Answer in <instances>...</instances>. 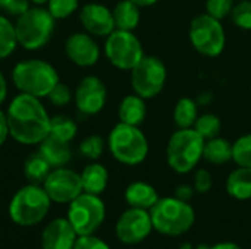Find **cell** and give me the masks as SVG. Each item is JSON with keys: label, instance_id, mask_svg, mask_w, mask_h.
Returning a JSON list of instances; mask_svg holds the SVG:
<instances>
[{"label": "cell", "instance_id": "26", "mask_svg": "<svg viewBox=\"0 0 251 249\" xmlns=\"http://www.w3.org/2000/svg\"><path fill=\"white\" fill-rule=\"evenodd\" d=\"M50 172H51V166L40 153L31 154L24 163V175L29 183L34 185L44 183Z\"/></svg>", "mask_w": 251, "mask_h": 249}, {"label": "cell", "instance_id": "4", "mask_svg": "<svg viewBox=\"0 0 251 249\" xmlns=\"http://www.w3.org/2000/svg\"><path fill=\"white\" fill-rule=\"evenodd\" d=\"M204 139L196 132L194 128L175 131L166 145V161L169 167L179 173L187 175L193 172L203 158Z\"/></svg>", "mask_w": 251, "mask_h": 249}, {"label": "cell", "instance_id": "2", "mask_svg": "<svg viewBox=\"0 0 251 249\" xmlns=\"http://www.w3.org/2000/svg\"><path fill=\"white\" fill-rule=\"evenodd\" d=\"M149 211L153 229L166 236H181L187 233L196 222V213L190 203L176 197L159 198Z\"/></svg>", "mask_w": 251, "mask_h": 249}, {"label": "cell", "instance_id": "46", "mask_svg": "<svg viewBox=\"0 0 251 249\" xmlns=\"http://www.w3.org/2000/svg\"><path fill=\"white\" fill-rule=\"evenodd\" d=\"M31 1H32L34 4H37V6H43V4H46L49 0H31Z\"/></svg>", "mask_w": 251, "mask_h": 249}, {"label": "cell", "instance_id": "23", "mask_svg": "<svg viewBox=\"0 0 251 249\" xmlns=\"http://www.w3.org/2000/svg\"><path fill=\"white\" fill-rule=\"evenodd\" d=\"M140 9H141L140 6H137L135 3H132L129 0H121V1H118L116 6L112 10L116 29L134 31L138 26L140 19H141Z\"/></svg>", "mask_w": 251, "mask_h": 249}, {"label": "cell", "instance_id": "41", "mask_svg": "<svg viewBox=\"0 0 251 249\" xmlns=\"http://www.w3.org/2000/svg\"><path fill=\"white\" fill-rule=\"evenodd\" d=\"M6 95H7V82H6L4 75L0 72V106L6 100Z\"/></svg>", "mask_w": 251, "mask_h": 249}, {"label": "cell", "instance_id": "22", "mask_svg": "<svg viewBox=\"0 0 251 249\" xmlns=\"http://www.w3.org/2000/svg\"><path fill=\"white\" fill-rule=\"evenodd\" d=\"M226 192L238 201L251 200V169L238 166L232 170L226 179Z\"/></svg>", "mask_w": 251, "mask_h": 249}, {"label": "cell", "instance_id": "44", "mask_svg": "<svg viewBox=\"0 0 251 249\" xmlns=\"http://www.w3.org/2000/svg\"><path fill=\"white\" fill-rule=\"evenodd\" d=\"M129 1L135 3V4H137V6H140V7H149V6L156 4L159 0H129Z\"/></svg>", "mask_w": 251, "mask_h": 249}, {"label": "cell", "instance_id": "31", "mask_svg": "<svg viewBox=\"0 0 251 249\" xmlns=\"http://www.w3.org/2000/svg\"><path fill=\"white\" fill-rule=\"evenodd\" d=\"M229 18L238 28L251 31V0H240L235 3Z\"/></svg>", "mask_w": 251, "mask_h": 249}, {"label": "cell", "instance_id": "1", "mask_svg": "<svg viewBox=\"0 0 251 249\" xmlns=\"http://www.w3.org/2000/svg\"><path fill=\"white\" fill-rule=\"evenodd\" d=\"M9 135L22 145H38L50 134V117L40 98L21 92L6 110Z\"/></svg>", "mask_w": 251, "mask_h": 249}, {"label": "cell", "instance_id": "35", "mask_svg": "<svg viewBox=\"0 0 251 249\" xmlns=\"http://www.w3.org/2000/svg\"><path fill=\"white\" fill-rule=\"evenodd\" d=\"M49 100L51 104L54 106H66L71 100H72V92H71V88L62 82H57L51 91L49 92Z\"/></svg>", "mask_w": 251, "mask_h": 249}, {"label": "cell", "instance_id": "28", "mask_svg": "<svg viewBox=\"0 0 251 249\" xmlns=\"http://www.w3.org/2000/svg\"><path fill=\"white\" fill-rule=\"evenodd\" d=\"M18 45V38L15 32V23H12L7 16L0 13V59L9 57Z\"/></svg>", "mask_w": 251, "mask_h": 249}, {"label": "cell", "instance_id": "5", "mask_svg": "<svg viewBox=\"0 0 251 249\" xmlns=\"http://www.w3.org/2000/svg\"><path fill=\"white\" fill-rule=\"evenodd\" d=\"M107 147L113 158L125 166L141 164L149 156V141L140 126L122 122L110 131Z\"/></svg>", "mask_w": 251, "mask_h": 249}, {"label": "cell", "instance_id": "13", "mask_svg": "<svg viewBox=\"0 0 251 249\" xmlns=\"http://www.w3.org/2000/svg\"><path fill=\"white\" fill-rule=\"evenodd\" d=\"M43 188L50 200L59 204L71 203L84 192L81 175L66 167H57L51 170L44 181Z\"/></svg>", "mask_w": 251, "mask_h": 249}, {"label": "cell", "instance_id": "24", "mask_svg": "<svg viewBox=\"0 0 251 249\" xmlns=\"http://www.w3.org/2000/svg\"><path fill=\"white\" fill-rule=\"evenodd\" d=\"M203 158L215 166L226 164L232 160V144L221 136L207 139L204 141Z\"/></svg>", "mask_w": 251, "mask_h": 249}, {"label": "cell", "instance_id": "37", "mask_svg": "<svg viewBox=\"0 0 251 249\" xmlns=\"http://www.w3.org/2000/svg\"><path fill=\"white\" fill-rule=\"evenodd\" d=\"M212 185H213V181H212V175L209 173V170L206 169H199L196 173H194V189L196 192L199 194H206L212 189Z\"/></svg>", "mask_w": 251, "mask_h": 249}, {"label": "cell", "instance_id": "38", "mask_svg": "<svg viewBox=\"0 0 251 249\" xmlns=\"http://www.w3.org/2000/svg\"><path fill=\"white\" fill-rule=\"evenodd\" d=\"M74 249H110V247L94 235L78 236Z\"/></svg>", "mask_w": 251, "mask_h": 249}, {"label": "cell", "instance_id": "19", "mask_svg": "<svg viewBox=\"0 0 251 249\" xmlns=\"http://www.w3.org/2000/svg\"><path fill=\"white\" fill-rule=\"evenodd\" d=\"M159 194L147 182H132L128 185L125 189V201L128 203L129 207L134 208H143V210H150L157 201H159Z\"/></svg>", "mask_w": 251, "mask_h": 249}, {"label": "cell", "instance_id": "10", "mask_svg": "<svg viewBox=\"0 0 251 249\" xmlns=\"http://www.w3.org/2000/svg\"><path fill=\"white\" fill-rule=\"evenodd\" d=\"M104 54L115 68L129 72L146 56L143 44L134 31L124 29H115L106 37Z\"/></svg>", "mask_w": 251, "mask_h": 249}, {"label": "cell", "instance_id": "3", "mask_svg": "<svg viewBox=\"0 0 251 249\" xmlns=\"http://www.w3.org/2000/svg\"><path fill=\"white\" fill-rule=\"evenodd\" d=\"M12 81L21 92L43 98L47 97L51 88L59 82V75L49 62L29 59L15 65Z\"/></svg>", "mask_w": 251, "mask_h": 249}, {"label": "cell", "instance_id": "42", "mask_svg": "<svg viewBox=\"0 0 251 249\" xmlns=\"http://www.w3.org/2000/svg\"><path fill=\"white\" fill-rule=\"evenodd\" d=\"M212 100H213V95L210 92H201L200 97H199V100H196V101H197L199 106H203V104L207 106Z\"/></svg>", "mask_w": 251, "mask_h": 249}, {"label": "cell", "instance_id": "21", "mask_svg": "<svg viewBox=\"0 0 251 249\" xmlns=\"http://www.w3.org/2000/svg\"><path fill=\"white\" fill-rule=\"evenodd\" d=\"M81 182L84 192L100 195L109 182V173L107 169L100 163H91L85 166V169L81 173Z\"/></svg>", "mask_w": 251, "mask_h": 249}, {"label": "cell", "instance_id": "39", "mask_svg": "<svg viewBox=\"0 0 251 249\" xmlns=\"http://www.w3.org/2000/svg\"><path fill=\"white\" fill-rule=\"evenodd\" d=\"M194 192H196L194 186H191V185H179L175 189V197L179 198V200H182V201H187L188 203L194 197Z\"/></svg>", "mask_w": 251, "mask_h": 249}, {"label": "cell", "instance_id": "32", "mask_svg": "<svg viewBox=\"0 0 251 249\" xmlns=\"http://www.w3.org/2000/svg\"><path fill=\"white\" fill-rule=\"evenodd\" d=\"M104 150V141L99 135L87 136L79 145V154L88 160H97L101 157Z\"/></svg>", "mask_w": 251, "mask_h": 249}, {"label": "cell", "instance_id": "34", "mask_svg": "<svg viewBox=\"0 0 251 249\" xmlns=\"http://www.w3.org/2000/svg\"><path fill=\"white\" fill-rule=\"evenodd\" d=\"M235 6V0H206V13L210 16L224 21L231 16V12Z\"/></svg>", "mask_w": 251, "mask_h": 249}, {"label": "cell", "instance_id": "30", "mask_svg": "<svg viewBox=\"0 0 251 249\" xmlns=\"http://www.w3.org/2000/svg\"><path fill=\"white\" fill-rule=\"evenodd\" d=\"M232 160L240 167L251 169V134L240 136L232 144Z\"/></svg>", "mask_w": 251, "mask_h": 249}, {"label": "cell", "instance_id": "12", "mask_svg": "<svg viewBox=\"0 0 251 249\" xmlns=\"http://www.w3.org/2000/svg\"><path fill=\"white\" fill-rule=\"evenodd\" d=\"M153 230L151 216L149 210L131 207L116 222V238L125 245L141 244Z\"/></svg>", "mask_w": 251, "mask_h": 249}, {"label": "cell", "instance_id": "9", "mask_svg": "<svg viewBox=\"0 0 251 249\" xmlns=\"http://www.w3.org/2000/svg\"><path fill=\"white\" fill-rule=\"evenodd\" d=\"M104 217L106 207L99 195L82 192L69 203L68 220L78 236L94 235V232L103 225Z\"/></svg>", "mask_w": 251, "mask_h": 249}, {"label": "cell", "instance_id": "14", "mask_svg": "<svg viewBox=\"0 0 251 249\" xmlns=\"http://www.w3.org/2000/svg\"><path fill=\"white\" fill-rule=\"evenodd\" d=\"M74 98L76 109L82 114L93 116L103 110L107 100V90L99 76L90 75L81 79L75 90Z\"/></svg>", "mask_w": 251, "mask_h": 249}, {"label": "cell", "instance_id": "16", "mask_svg": "<svg viewBox=\"0 0 251 249\" xmlns=\"http://www.w3.org/2000/svg\"><path fill=\"white\" fill-rule=\"evenodd\" d=\"M79 19L84 29L93 37H107L116 29L112 10L100 3H87L82 6Z\"/></svg>", "mask_w": 251, "mask_h": 249}, {"label": "cell", "instance_id": "40", "mask_svg": "<svg viewBox=\"0 0 251 249\" xmlns=\"http://www.w3.org/2000/svg\"><path fill=\"white\" fill-rule=\"evenodd\" d=\"M9 136V125H7V117L6 113L0 110V147L6 142Z\"/></svg>", "mask_w": 251, "mask_h": 249}, {"label": "cell", "instance_id": "33", "mask_svg": "<svg viewBox=\"0 0 251 249\" xmlns=\"http://www.w3.org/2000/svg\"><path fill=\"white\" fill-rule=\"evenodd\" d=\"M79 6V0H49L47 10L54 19L69 18Z\"/></svg>", "mask_w": 251, "mask_h": 249}, {"label": "cell", "instance_id": "43", "mask_svg": "<svg viewBox=\"0 0 251 249\" xmlns=\"http://www.w3.org/2000/svg\"><path fill=\"white\" fill-rule=\"evenodd\" d=\"M210 249H243L240 245L234 244V242H221V244H216L213 245Z\"/></svg>", "mask_w": 251, "mask_h": 249}, {"label": "cell", "instance_id": "17", "mask_svg": "<svg viewBox=\"0 0 251 249\" xmlns=\"http://www.w3.org/2000/svg\"><path fill=\"white\" fill-rule=\"evenodd\" d=\"M78 235L68 219L50 222L41 233L43 249H74Z\"/></svg>", "mask_w": 251, "mask_h": 249}, {"label": "cell", "instance_id": "6", "mask_svg": "<svg viewBox=\"0 0 251 249\" xmlns=\"http://www.w3.org/2000/svg\"><path fill=\"white\" fill-rule=\"evenodd\" d=\"M56 19L43 6H34L26 9L22 15L16 18L15 32L18 38V45L25 50H38L44 47L53 32Z\"/></svg>", "mask_w": 251, "mask_h": 249}, {"label": "cell", "instance_id": "15", "mask_svg": "<svg viewBox=\"0 0 251 249\" xmlns=\"http://www.w3.org/2000/svg\"><path fill=\"white\" fill-rule=\"evenodd\" d=\"M68 59L81 68L94 66L100 59V47L88 32H75L65 43Z\"/></svg>", "mask_w": 251, "mask_h": 249}, {"label": "cell", "instance_id": "36", "mask_svg": "<svg viewBox=\"0 0 251 249\" xmlns=\"http://www.w3.org/2000/svg\"><path fill=\"white\" fill-rule=\"evenodd\" d=\"M31 0H0V10L9 16H19L29 9Z\"/></svg>", "mask_w": 251, "mask_h": 249}, {"label": "cell", "instance_id": "47", "mask_svg": "<svg viewBox=\"0 0 251 249\" xmlns=\"http://www.w3.org/2000/svg\"><path fill=\"white\" fill-rule=\"evenodd\" d=\"M212 247H209V245H204V244H200V245H197L196 249H210Z\"/></svg>", "mask_w": 251, "mask_h": 249}, {"label": "cell", "instance_id": "20", "mask_svg": "<svg viewBox=\"0 0 251 249\" xmlns=\"http://www.w3.org/2000/svg\"><path fill=\"white\" fill-rule=\"evenodd\" d=\"M38 153L49 161V164L54 169L57 167H65L71 158H72V151L69 148V142L59 141L53 136H47L44 141L40 144Z\"/></svg>", "mask_w": 251, "mask_h": 249}, {"label": "cell", "instance_id": "29", "mask_svg": "<svg viewBox=\"0 0 251 249\" xmlns=\"http://www.w3.org/2000/svg\"><path fill=\"white\" fill-rule=\"evenodd\" d=\"M196 132L204 139H212V138H216L219 136L221 134V129H222V123H221V119L213 114V113H204V114H199L194 126Z\"/></svg>", "mask_w": 251, "mask_h": 249}, {"label": "cell", "instance_id": "8", "mask_svg": "<svg viewBox=\"0 0 251 249\" xmlns=\"http://www.w3.org/2000/svg\"><path fill=\"white\" fill-rule=\"evenodd\" d=\"M188 37L196 51L204 57H218L226 45V34L222 21L209 13H200L193 18Z\"/></svg>", "mask_w": 251, "mask_h": 249}, {"label": "cell", "instance_id": "45", "mask_svg": "<svg viewBox=\"0 0 251 249\" xmlns=\"http://www.w3.org/2000/svg\"><path fill=\"white\" fill-rule=\"evenodd\" d=\"M179 249H196L190 242H185V244H182L181 247H179Z\"/></svg>", "mask_w": 251, "mask_h": 249}, {"label": "cell", "instance_id": "27", "mask_svg": "<svg viewBox=\"0 0 251 249\" xmlns=\"http://www.w3.org/2000/svg\"><path fill=\"white\" fill-rule=\"evenodd\" d=\"M76 123L68 117V116H54L50 119V136L63 141V142H71L75 135H76Z\"/></svg>", "mask_w": 251, "mask_h": 249}, {"label": "cell", "instance_id": "25", "mask_svg": "<svg viewBox=\"0 0 251 249\" xmlns=\"http://www.w3.org/2000/svg\"><path fill=\"white\" fill-rule=\"evenodd\" d=\"M199 117V104L190 97H182L174 107V122L178 129L193 128Z\"/></svg>", "mask_w": 251, "mask_h": 249}, {"label": "cell", "instance_id": "7", "mask_svg": "<svg viewBox=\"0 0 251 249\" xmlns=\"http://www.w3.org/2000/svg\"><path fill=\"white\" fill-rule=\"evenodd\" d=\"M50 197L40 185L21 188L9 204V216L19 226H34L43 222L50 210Z\"/></svg>", "mask_w": 251, "mask_h": 249}, {"label": "cell", "instance_id": "11", "mask_svg": "<svg viewBox=\"0 0 251 249\" xmlns=\"http://www.w3.org/2000/svg\"><path fill=\"white\" fill-rule=\"evenodd\" d=\"M168 70L165 63L156 56H144L131 70V87L144 100L157 97L166 84Z\"/></svg>", "mask_w": 251, "mask_h": 249}, {"label": "cell", "instance_id": "18", "mask_svg": "<svg viewBox=\"0 0 251 249\" xmlns=\"http://www.w3.org/2000/svg\"><path fill=\"white\" fill-rule=\"evenodd\" d=\"M118 117L119 122L126 125H132V126L143 125V122L147 117L146 100L135 92L124 97L118 109Z\"/></svg>", "mask_w": 251, "mask_h": 249}]
</instances>
